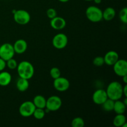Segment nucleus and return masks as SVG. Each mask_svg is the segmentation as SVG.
Wrapping results in <instances>:
<instances>
[{
  "label": "nucleus",
  "mask_w": 127,
  "mask_h": 127,
  "mask_svg": "<svg viewBox=\"0 0 127 127\" xmlns=\"http://www.w3.org/2000/svg\"><path fill=\"white\" fill-rule=\"evenodd\" d=\"M92 99H93V101L94 102V104L101 105L108 99V97L105 90L102 89H99L95 91L94 93H93Z\"/></svg>",
  "instance_id": "obj_11"
},
{
  "label": "nucleus",
  "mask_w": 127,
  "mask_h": 127,
  "mask_svg": "<svg viewBox=\"0 0 127 127\" xmlns=\"http://www.w3.org/2000/svg\"><path fill=\"white\" fill-rule=\"evenodd\" d=\"M108 98L113 100L121 99L123 95V86L120 82L112 81L110 83L105 90Z\"/></svg>",
  "instance_id": "obj_1"
},
{
  "label": "nucleus",
  "mask_w": 127,
  "mask_h": 127,
  "mask_svg": "<svg viewBox=\"0 0 127 127\" xmlns=\"http://www.w3.org/2000/svg\"><path fill=\"white\" fill-rule=\"evenodd\" d=\"M12 80L11 74L9 72L2 71L0 72V86H7L11 83Z\"/></svg>",
  "instance_id": "obj_15"
},
{
  "label": "nucleus",
  "mask_w": 127,
  "mask_h": 127,
  "mask_svg": "<svg viewBox=\"0 0 127 127\" xmlns=\"http://www.w3.org/2000/svg\"><path fill=\"white\" fill-rule=\"evenodd\" d=\"M86 16L88 19L93 22H99L103 19L102 11L99 7L90 6L86 10Z\"/></svg>",
  "instance_id": "obj_3"
},
{
  "label": "nucleus",
  "mask_w": 127,
  "mask_h": 127,
  "mask_svg": "<svg viewBox=\"0 0 127 127\" xmlns=\"http://www.w3.org/2000/svg\"><path fill=\"white\" fill-rule=\"evenodd\" d=\"M45 112L44 109H40V108H35L34 112L33 113V116L37 120H42L44 118L45 115Z\"/></svg>",
  "instance_id": "obj_22"
},
{
  "label": "nucleus",
  "mask_w": 127,
  "mask_h": 127,
  "mask_svg": "<svg viewBox=\"0 0 127 127\" xmlns=\"http://www.w3.org/2000/svg\"><path fill=\"white\" fill-rule=\"evenodd\" d=\"M123 95L125 97H127V84H125V86H123Z\"/></svg>",
  "instance_id": "obj_30"
},
{
  "label": "nucleus",
  "mask_w": 127,
  "mask_h": 127,
  "mask_svg": "<svg viewBox=\"0 0 127 127\" xmlns=\"http://www.w3.org/2000/svg\"><path fill=\"white\" fill-rule=\"evenodd\" d=\"M58 1L61 2H67L68 1H69V0H58Z\"/></svg>",
  "instance_id": "obj_33"
},
{
  "label": "nucleus",
  "mask_w": 127,
  "mask_h": 127,
  "mask_svg": "<svg viewBox=\"0 0 127 127\" xmlns=\"http://www.w3.org/2000/svg\"><path fill=\"white\" fill-rule=\"evenodd\" d=\"M116 16L115 9L112 7H108L102 11V18L105 21H110L114 19Z\"/></svg>",
  "instance_id": "obj_16"
},
{
  "label": "nucleus",
  "mask_w": 127,
  "mask_h": 127,
  "mask_svg": "<svg viewBox=\"0 0 127 127\" xmlns=\"http://www.w3.org/2000/svg\"><path fill=\"white\" fill-rule=\"evenodd\" d=\"M114 102H115V100H113L112 99L108 98L101 105L102 107V109L105 111L111 112L114 110Z\"/></svg>",
  "instance_id": "obj_21"
},
{
  "label": "nucleus",
  "mask_w": 127,
  "mask_h": 127,
  "mask_svg": "<svg viewBox=\"0 0 127 127\" xmlns=\"http://www.w3.org/2000/svg\"><path fill=\"white\" fill-rule=\"evenodd\" d=\"M13 19L17 24L26 25L31 21V15L28 11L24 9H18L15 11L13 14Z\"/></svg>",
  "instance_id": "obj_4"
},
{
  "label": "nucleus",
  "mask_w": 127,
  "mask_h": 127,
  "mask_svg": "<svg viewBox=\"0 0 127 127\" xmlns=\"http://www.w3.org/2000/svg\"><path fill=\"white\" fill-rule=\"evenodd\" d=\"M62 105V99L58 95H52L47 99L45 108L50 112H55L59 110Z\"/></svg>",
  "instance_id": "obj_7"
},
{
  "label": "nucleus",
  "mask_w": 127,
  "mask_h": 127,
  "mask_svg": "<svg viewBox=\"0 0 127 127\" xmlns=\"http://www.w3.org/2000/svg\"><path fill=\"white\" fill-rule=\"evenodd\" d=\"M13 45L14 50L15 53L17 54H23L26 52L27 49V43L25 40L24 39H18L14 42Z\"/></svg>",
  "instance_id": "obj_14"
},
{
  "label": "nucleus",
  "mask_w": 127,
  "mask_h": 127,
  "mask_svg": "<svg viewBox=\"0 0 127 127\" xmlns=\"http://www.w3.org/2000/svg\"><path fill=\"white\" fill-rule=\"evenodd\" d=\"M127 105L124 103L123 100H115L114 107V111L116 113V114H124L126 111Z\"/></svg>",
  "instance_id": "obj_17"
},
{
  "label": "nucleus",
  "mask_w": 127,
  "mask_h": 127,
  "mask_svg": "<svg viewBox=\"0 0 127 127\" xmlns=\"http://www.w3.org/2000/svg\"><path fill=\"white\" fill-rule=\"evenodd\" d=\"M119 19L122 23H127V8L126 7L122 9L119 12Z\"/></svg>",
  "instance_id": "obj_24"
},
{
  "label": "nucleus",
  "mask_w": 127,
  "mask_h": 127,
  "mask_svg": "<svg viewBox=\"0 0 127 127\" xmlns=\"http://www.w3.org/2000/svg\"><path fill=\"white\" fill-rule=\"evenodd\" d=\"M126 122L127 118L124 114H117L113 120V125L116 127H122Z\"/></svg>",
  "instance_id": "obj_20"
},
{
  "label": "nucleus",
  "mask_w": 127,
  "mask_h": 127,
  "mask_svg": "<svg viewBox=\"0 0 127 127\" xmlns=\"http://www.w3.org/2000/svg\"><path fill=\"white\" fill-rule=\"evenodd\" d=\"M71 125L72 127H84L85 122L81 117H75L73 119Z\"/></svg>",
  "instance_id": "obj_23"
},
{
  "label": "nucleus",
  "mask_w": 127,
  "mask_h": 127,
  "mask_svg": "<svg viewBox=\"0 0 127 127\" xmlns=\"http://www.w3.org/2000/svg\"><path fill=\"white\" fill-rule=\"evenodd\" d=\"M18 63H17V61L13 58H11V59L8 60L6 61V66L10 69H15L17 68Z\"/></svg>",
  "instance_id": "obj_26"
},
{
  "label": "nucleus",
  "mask_w": 127,
  "mask_h": 127,
  "mask_svg": "<svg viewBox=\"0 0 127 127\" xmlns=\"http://www.w3.org/2000/svg\"><path fill=\"white\" fill-rule=\"evenodd\" d=\"M123 102H124V103L125 104V105H127V97L125 98V99H124V100H123Z\"/></svg>",
  "instance_id": "obj_34"
},
{
  "label": "nucleus",
  "mask_w": 127,
  "mask_h": 127,
  "mask_svg": "<svg viewBox=\"0 0 127 127\" xmlns=\"http://www.w3.org/2000/svg\"><path fill=\"white\" fill-rule=\"evenodd\" d=\"M35 108L33 102L27 100L21 104L19 108V112L23 117H29L33 115Z\"/></svg>",
  "instance_id": "obj_5"
},
{
  "label": "nucleus",
  "mask_w": 127,
  "mask_h": 127,
  "mask_svg": "<svg viewBox=\"0 0 127 127\" xmlns=\"http://www.w3.org/2000/svg\"><path fill=\"white\" fill-rule=\"evenodd\" d=\"M29 87L28 79L19 78L16 82V88L20 92H25Z\"/></svg>",
  "instance_id": "obj_19"
},
{
  "label": "nucleus",
  "mask_w": 127,
  "mask_h": 127,
  "mask_svg": "<svg viewBox=\"0 0 127 127\" xmlns=\"http://www.w3.org/2000/svg\"></svg>",
  "instance_id": "obj_36"
},
{
  "label": "nucleus",
  "mask_w": 127,
  "mask_h": 127,
  "mask_svg": "<svg viewBox=\"0 0 127 127\" xmlns=\"http://www.w3.org/2000/svg\"><path fill=\"white\" fill-rule=\"evenodd\" d=\"M122 78V81L124 83V84H127V74L123 76Z\"/></svg>",
  "instance_id": "obj_31"
},
{
  "label": "nucleus",
  "mask_w": 127,
  "mask_h": 127,
  "mask_svg": "<svg viewBox=\"0 0 127 127\" xmlns=\"http://www.w3.org/2000/svg\"><path fill=\"white\" fill-rule=\"evenodd\" d=\"M16 69L19 78L29 80L34 75V67L33 64L28 61H22L20 62Z\"/></svg>",
  "instance_id": "obj_2"
},
{
  "label": "nucleus",
  "mask_w": 127,
  "mask_h": 127,
  "mask_svg": "<svg viewBox=\"0 0 127 127\" xmlns=\"http://www.w3.org/2000/svg\"><path fill=\"white\" fill-rule=\"evenodd\" d=\"M53 87L59 92H64L68 90L70 86L69 80L64 77L60 76L53 81Z\"/></svg>",
  "instance_id": "obj_10"
},
{
  "label": "nucleus",
  "mask_w": 127,
  "mask_h": 127,
  "mask_svg": "<svg viewBox=\"0 0 127 127\" xmlns=\"http://www.w3.org/2000/svg\"><path fill=\"white\" fill-rule=\"evenodd\" d=\"M84 1H93V0H84Z\"/></svg>",
  "instance_id": "obj_35"
},
{
  "label": "nucleus",
  "mask_w": 127,
  "mask_h": 127,
  "mask_svg": "<svg viewBox=\"0 0 127 127\" xmlns=\"http://www.w3.org/2000/svg\"><path fill=\"white\" fill-rule=\"evenodd\" d=\"M104 63L109 66H113L119 59V55L115 51L110 50L105 53L104 57Z\"/></svg>",
  "instance_id": "obj_13"
},
{
  "label": "nucleus",
  "mask_w": 127,
  "mask_h": 127,
  "mask_svg": "<svg viewBox=\"0 0 127 127\" xmlns=\"http://www.w3.org/2000/svg\"><path fill=\"white\" fill-rule=\"evenodd\" d=\"M6 62L5 60H4L3 59H2L1 58H0V72L3 71L6 68Z\"/></svg>",
  "instance_id": "obj_29"
},
{
  "label": "nucleus",
  "mask_w": 127,
  "mask_h": 127,
  "mask_svg": "<svg viewBox=\"0 0 127 127\" xmlns=\"http://www.w3.org/2000/svg\"><path fill=\"white\" fill-rule=\"evenodd\" d=\"M47 16L48 18H50V19L54 18L55 17L57 16V12L55 9L53 8H49L47 9Z\"/></svg>",
  "instance_id": "obj_28"
},
{
  "label": "nucleus",
  "mask_w": 127,
  "mask_h": 127,
  "mask_svg": "<svg viewBox=\"0 0 127 127\" xmlns=\"http://www.w3.org/2000/svg\"><path fill=\"white\" fill-rule=\"evenodd\" d=\"M15 55L13 45L10 43H4L0 45V58L6 62L13 58Z\"/></svg>",
  "instance_id": "obj_6"
},
{
  "label": "nucleus",
  "mask_w": 127,
  "mask_h": 127,
  "mask_svg": "<svg viewBox=\"0 0 127 127\" xmlns=\"http://www.w3.org/2000/svg\"><path fill=\"white\" fill-rule=\"evenodd\" d=\"M46 101L47 99L44 96L42 95H37L34 97L32 102L36 108L45 109L46 107Z\"/></svg>",
  "instance_id": "obj_18"
},
{
  "label": "nucleus",
  "mask_w": 127,
  "mask_h": 127,
  "mask_svg": "<svg viewBox=\"0 0 127 127\" xmlns=\"http://www.w3.org/2000/svg\"><path fill=\"white\" fill-rule=\"evenodd\" d=\"M50 74L52 79H57L58 77L61 76V71L59 68H57V67H53V68H51L50 71Z\"/></svg>",
  "instance_id": "obj_25"
},
{
  "label": "nucleus",
  "mask_w": 127,
  "mask_h": 127,
  "mask_svg": "<svg viewBox=\"0 0 127 127\" xmlns=\"http://www.w3.org/2000/svg\"><path fill=\"white\" fill-rule=\"evenodd\" d=\"M66 26V22L65 19L60 16H56L52 19L50 21V26L53 29L60 31L63 29Z\"/></svg>",
  "instance_id": "obj_12"
},
{
  "label": "nucleus",
  "mask_w": 127,
  "mask_h": 127,
  "mask_svg": "<svg viewBox=\"0 0 127 127\" xmlns=\"http://www.w3.org/2000/svg\"><path fill=\"white\" fill-rule=\"evenodd\" d=\"M93 1H94L96 4H100L102 2V0H93Z\"/></svg>",
  "instance_id": "obj_32"
},
{
  "label": "nucleus",
  "mask_w": 127,
  "mask_h": 127,
  "mask_svg": "<svg viewBox=\"0 0 127 127\" xmlns=\"http://www.w3.org/2000/svg\"><path fill=\"white\" fill-rule=\"evenodd\" d=\"M113 69L116 75L120 77L127 74V62L124 59H119L113 65Z\"/></svg>",
  "instance_id": "obj_9"
},
{
  "label": "nucleus",
  "mask_w": 127,
  "mask_h": 127,
  "mask_svg": "<svg viewBox=\"0 0 127 127\" xmlns=\"http://www.w3.org/2000/svg\"><path fill=\"white\" fill-rule=\"evenodd\" d=\"M93 63L95 66H102L105 64L104 57H101V56H97V57H95L93 59Z\"/></svg>",
  "instance_id": "obj_27"
},
{
  "label": "nucleus",
  "mask_w": 127,
  "mask_h": 127,
  "mask_svg": "<svg viewBox=\"0 0 127 127\" xmlns=\"http://www.w3.org/2000/svg\"><path fill=\"white\" fill-rule=\"evenodd\" d=\"M68 43V38L66 35L63 33H57L52 39V44L55 48L62 50L65 48Z\"/></svg>",
  "instance_id": "obj_8"
}]
</instances>
